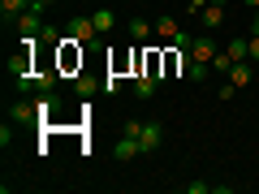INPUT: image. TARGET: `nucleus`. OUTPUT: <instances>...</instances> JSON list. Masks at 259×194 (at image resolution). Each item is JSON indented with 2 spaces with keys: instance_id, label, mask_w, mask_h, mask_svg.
Segmentation results:
<instances>
[{
  "instance_id": "6e6552de",
  "label": "nucleus",
  "mask_w": 259,
  "mask_h": 194,
  "mask_svg": "<svg viewBox=\"0 0 259 194\" xmlns=\"http://www.w3.org/2000/svg\"><path fill=\"white\" fill-rule=\"evenodd\" d=\"M9 117L18 121V125H39V112H35V100H18L9 108Z\"/></svg>"
},
{
  "instance_id": "0eeeda50",
  "label": "nucleus",
  "mask_w": 259,
  "mask_h": 194,
  "mask_svg": "<svg viewBox=\"0 0 259 194\" xmlns=\"http://www.w3.org/2000/svg\"><path fill=\"white\" fill-rule=\"evenodd\" d=\"M56 108H61V104H56V95H52V91H39V95H35V112H39V129H44L48 121L56 117Z\"/></svg>"
},
{
  "instance_id": "6ab92c4d",
  "label": "nucleus",
  "mask_w": 259,
  "mask_h": 194,
  "mask_svg": "<svg viewBox=\"0 0 259 194\" xmlns=\"http://www.w3.org/2000/svg\"><path fill=\"white\" fill-rule=\"evenodd\" d=\"M74 91L82 95V100H91V95H95V82H91V78H82V74H78V78H74Z\"/></svg>"
},
{
  "instance_id": "b1692460",
  "label": "nucleus",
  "mask_w": 259,
  "mask_h": 194,
  "mask_svg": "<svg viewBox=\"0 0 259 194\" xmlns=\"http://www.w3.org/2000/svg\"><path fill=\"white\" fill-rule=\"evenodd\" d=\"M250 13H255V18H250V26H255V35H259V9H250Z\"/></svg>"
},
{
  "instance_id": "1a4fd4ad",
  "label": "nucleus",
  "mask_w": 259,
  "mask_h": 194,
  "mask_svg": "<svg viewBox=\"0 0 259 194\" xmlns=\"http://www.w3.org/2000/svg\"><path fill=\"white\" fill-rule=\"evenodd\" d=\"M30 5H35V0H0V18H5V26H9V22H18Z\"/></svg>"
},
{
  "instance_id": "20e7f679",
  "label": "nucleus",
  "mask_w": 259,
  "mask_h": 194,
  "mask_svg": "<svg viewBox=\"0 0 259 194\" xmlns=\"http://www.w3.org/2000/svg\"><path fill=\"white\" fill-rule=\"evenodd\" d=\"M221 52V47L212 43V35H199V39H190V61H199V65H212V56Z\"/></svg>"
},
{
  "instance_id": "f03ea898",
  "label": "nucleus",
  "mask_w": 259,
  "mask_h": 194,
  "mask_svg": "<svg viewBox=\"0 0 259 194\" xmlns=\"http://www.w3.org/2000/svg\"><path fill=\"white\" fill-rule=\"evenodd\" d=\"M69 35H74L78 43H95V39H100V30H95V22H91V13H87V18H82V13H78V18L69 22Z\"/></svg>"
},
{
  "instance_id": "2eb2a0df",
  "label": "nucleus",
  "mask_w": 259,
  "mask_h": 194,
  "mask_svg": "<svg viewBox=\"0 0 259 194\" xmlns=\"http://www.w3.org/2000/svg\"><path fill=\"white\" fill-rule=\"evenodd\" d=\"M225 52L233 56V61H250V39H229V47Z\"/></svg>"
},
{
  "instance_id": "423d86ee",
  "label": "nucleus",
  "mask_w": 259,
  "mask_h": 194,
  "mask_svg": "<svg viewBox=\"0 0 259 194\" xmlns=\"http://www.w3.org/2000/svg\"><path fill=\"white\" fill-rule=\"evenodd\" d=\"M156 86H160V74H151V69H139V74H134V95H139V100H151Z\"/></svg>"
},
{
  "instance_id": "aec40b11",
  "label": "nucleus",
  "mask_w": 259,
  "mask_h": 194,
  "mask_svg": "<svg viewBox=\"0 0 259 194\" xmlns=\"http://www.w3.org/2000/svg\"><path fill=\"white\" fill-rule=\"evenodd\" d=\"M186 194H212V181H186Z\"/></svg>"
},
{
  "instance_id": "ddd939ff",
  "label": "nucleus",
  "mask_w": 259,
  "mask_h": 194,
  "mask_svg": "<svg viewBox=\"0 0 259 194\" xmlns=\"http://www.w3.org/2000/svg\"><path fill=\"white\" fill-rule=\"evenodd\" d=\"M91 22H95V30H100V35H108V30L117 26V13H112V9H95Z\"/></svg>"
},
{
  "instance_id": "dca6fc26",
  "label": "nucleus",
  "mask_w": 259,
  "mask_h": 194,
  "mask_svg": "<svg viewBox=\"0 0 259 194\" xmlns=\"http://www.w3.org/2000/svg\"><path fill=\"white\" fill-rule=\"evenodd\" d=\"M233 65H238V61H233L229 52H216V56H212V74H221V78H229V69H233Z\"/></svg>"
},
{
  "instance_id": "a211bd4d",
  "label": "nucleus",
  "mask_w": 259,
  "mask_h": 194,
  "mask_svg": "<svg viewBox=\"0 0 259 194\" xmlns=\"http://www.w3.org/2000/svg\"><path fill=\"white\" fill-rule=\"evenodd\" d=\"M207 69H212V65H199V61H190V65H186V78H190V82H203V78H207Z\"/></svg>"
},
{
  "instance_id": "f3484780",
  "label": "nucleus",
  "mask_w": 259,
  "mask_h": 194,
  "mask_svg": "<svg viewBox=\"0 0 259 194\" xmlns=\"http://www.w3.org/2000/svg\"><path fill=\"white\" fill-rule=\"evenodd\" d=\"M35 86H39V91H52V86H56V69H39V74H35Z\"/></svg>"
},
{
  "instance_id": "412c9836",
  "label": "nucleus",
  "mask_w": 259,
  "mask_h": 194,
  "mask_svg": "<svg viewBox=\"0 0 259 194\" xmlns=\"http://www.w3.org/2000/svg\"><path fill=\"white\" fill-rule=\"evenodd\" d=\"M100 86H104V91H108V95H117V91H121V78H117V74H108V78H104Z\"/></svg>"
},
{
  "instance_id": "7ed1b4c3",
  "label": "nucleus",
  "mask_w": 259,
  "mask_h": 194,
  "mask_svg": "<svg viewBox=\"0 0 259 194\" xmlns=\"http://www.w3.org/2000/svg\"><path fill=\"white\" fill-rule=\"evenodd\" d=\"M39 18H44V5L35 0V5H30V9L13 22V26H18V35H39V30H44V26H39Z\"/></svg>"
},
{
  "instance_id": "39448f33",
  "label": "nucleus",
  "mask_w": 259,
  "mask_h": 194,
  "mask_svg": "<svg viewBox=\"0 0 259 194\" xmlns=\"http://www.w3.org/2000/svg\"><path fill=\"white\" fill-rule=\"evenodd\" d=\"M134 156H143V147H139V138H130V134H121L117 142H112V160H121V164H130Z\"/></svg>"
},
{
  "instance_id": "f257e3e1",
  "label": "nucleus",
  "mask_w": 259,
  "mask_h": 194,
  "mask_svg": "<svg viewBox=\"0 0 259 194\" xmlns=\"http://www.w3.org/2000/svg\"><path fill=\"white\" fill-rule=\"evenodd\" d=\"M160 142H164V125H160V121H143V125H139V147H143V156L156 151Z\"/></svg>"
},
{
  "instance_id": "393cba45",
  "label": "nucleus",
  "mask_w": 259,
  "mask_h": 194,
  "mask_svg": "<svg viewBox=\"0 0 259 194\" xmlns=\"http://www.w3.org/2000/svg\"><path fill=\"white\" fill-rule=\"evenodd\" d=\"M246 9H259V0H246Z\"/></svg>"
},
{
  "instance_id": "5701e85b",
  "label": "nucleus",
  "mask_w": 259,
  "mask_h": 194,
  "mask_svg": "<svg viewBox=\"0 0 259 194\" xmlns=\"http://www.w3.org/2000/svg\"><path fill=\"white\" fill-rule=\"evenodd\" d=\"M186 5H190V9H199V13L207 9V0H186Z\"/></svg>"
},
{
  "instance_id": "9d476101",
  "label": "nucleus",
  "mask_w": 259,
  "mask_h": 194,
  "mask_svg": "<svg viewBox=\"0 0 259 194\" xmlns=\"http://www.w3.org/2000/svg\"><path fill=\"white\" fill-rule=\"evenodd\" d=\"M156 35V22H147V18H130V39L134 43H143V39H151Z\"/></svg>"
},
{
  "instance_id": "4be33fe9",
  "label": "nucleus",
  "mask_w": 259,
  "mask_h": 194,
  "mask_svg": "<svg viewBox=\"0 0 259 194\" xmlns=\"http://www.w3.org/2000/svg\"><path fill=\"white\" fill-rule=\"evenodd\" d=\"M250 61H259V35H250Z\"/></svg>"
},
{
  "instance_id": "9b49d317",
  "label": "nucleus",
  "mask_w": 259,
  "mask_h": 194,
  "mask_svg": "<svg viewBox=\"0 0 259 194\" xmlns=\"http://www.w3.org/2000/svg\"><path fill=\"white\" fill-rule=\"evenodd\" d=\"M225 22V0H207V9H203V26L207 30H216Z\"/></svg>"
},
{
  "instance_id": "a878e982",
  "label": "nucleus",
  "mask_w": 259,
  "mask_h": 194,
  "mask_svg": "<svg viewBox=\"0 0 259 194\" xmlns=\"http://www.w3.org/2000/svg\"><path fill=\"white\" fill-rule=\"evenodd\" d=\"M39 5H56V0H39Z\"/></svg>"
},
{
  "instance_id": "4468645a",
  "label": "nucleus",
  "mask_w": 259,
  "mask_h": 194,
  "mask_svg": "<svg viewBox=\"0 0 259 194\" xmlns=\"http://www.w3.org/2000/svg\"><path fill=\"white\" fill-rule=\"evenodd\" d=\"M229 82L238 86V91H242V86H250V65H246V61H238V65L229 69Z\"/></svg>"
},
{
  "instance_id": "f8f14e48",
  "label": "nucleus",
  "mask_w": 259,
  "mask_h": 194,
  "mask_svg": "<svg viewBox=\"0 0 259 194\" xmlns=\"http://www.w3.org/2000/svg\"><path fill=\"white\" fill-rule=\"evenodd\" d=\"M156 35H160V39H168V43H173V39L182 35V26H177V18H168V13H164V18H156Z\"/></svg>"
}]
</instances>
